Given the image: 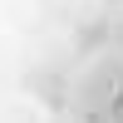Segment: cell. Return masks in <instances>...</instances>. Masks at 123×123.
Instances as JSON below:
<instances>
[{
  "instance_id": "1",
  "label": "cell",
  "mask_w": 123,
  "mask_h": 123,
  "mask_svg": "<svg viewBox=\"0 0 123 123\" xmlns=\"http://www.w3.org/2000/svg\"><path fill=\"white\" fill-rule=\"evenodd\" d=\"M123 94V44H94L69 64V79H64V104L74 113H89V118H104L113 113Z\"/></svg>"
},
{
  "instance_id": "2",
  "label": "cell",
  "mask_w": 123,
  "mask_h": 123,
  "mask_svg": "<svg viewBox=\"0 0 123 123\" xmlns=\"http://www.w3.org/2000/svg\"><path fill=\"white\" fill-rule=\"evenodd\" d=\"M94 123H123V113H104V118H94Z\"/></svg>"
}]
</instances>
